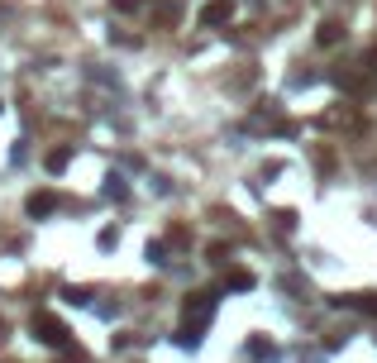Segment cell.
<instances>
[{
	"instance_id": "11",
	"label": "cell",
	"mask_w": 377,
	"mask_h": 363,
	"mask_svg": "<svg viewBox=\"0 0 377 363\" xmlns=\"http://www.w3.org/2000/svg\"><path fill=\"white\" fill-rule=\"evenodd\" d=\"M358 311H368V316H377V292H368V297H358Z\"/></svg>"
},
{
	"instance_id": "2",
	"label": "cell",
	"mask_w": 377,
	"mask_h": 363,
	"mask_svg": "<svg viewBox=\"0 0 377 363\" xmlns=\"http://www.w3.org/2000/svg\"><path fill=\"white\" fill-rule=\"evenodd\" d=\"M182 316H187V330H196V334H201V325H205L210 316H215V297H210V292H196V297H187Z\"/></svg>"
},
{
	"instance_id": "13",
	"label": "cell",
	"mask_w": 377,
	"mask_h": 363,
	"mask_svg": "<svg viewBox=\"0 0 377 363\" xmlns=\"http://www.w3.org/2000/svg\"><path fill=\"white\" fill-rule=\"evenodd\" d=\"M95 244H100V249H115V244H120V235H115V230H100V239H95Z\"/></svg>"
},
{
	"instance_id": "9",
	"label": "cell",
	"mask_w": 377,
	"mask_h": 363,
	"mask_svg": "<svg viewBox=\"0 0 377 363\" xmlns=\"http://www.w3.org/2000/svg\"><path fill=\"white\" fill-rule=\"evenodd\" d=\"M63 301H67V306H86V301H91V292H86V287H67Z\"/></svg>"
},
{
	"instance_id": "12",
	"label": "cell",
	"mask_w": 377,
	"mask_h": 363,
	"mask_svg": "<svg viewBox=\"0 0 377 363\" xmlns=\"http://www.w3.org/2000/svg\"><path fill=\"white\" fill-rule=\"evenodd\" d=\"M110 5H115V10H120V15H134V10H139L143 0H110Z\"/></svg>"
},
{
	"instance_id": "5",
	"label": "cell",
	"mask_w": 377,
	"mask_h": 363,
	"mask_svg": "<svg viewBox=\"0 0 377 363\" xmlns=\"http://www.w3.org/2000/svg\"><path fill=\"white\" fill-rule=\"evenodd\" d=\"M339 39H344V24H334V19H325V24H320V34H315V44H320V48H334Z\"/></svg>"
},
{
	"instance_id": "14",
	"label": "cell",
	"mask_w": 377,
	"mask_h": 363,
	"mask_svg": "<svg viewBox=\"0 0 377 363\" xmlns=\"http://www.w3.org/2000/svg\"><path fill=\"white\" fill-rule=\"evenodd\" d=\"M5 339H10V325H5V320H0V344H5Z\"/></svg>"
},
{
	"instance_id": "7",
	"label": "cell",
	"mask_w": 377,
	"mask_h": 363,
	"mask_svg": "<svg viewBox=\"0 0 377 363\" xmlns=\"http://www.w3.org/2000/svg\"><path fill=\"white\" fill-rule=\"evenodd\" d=\"M67 163H72V148H53V153L43 158V168L58 177V173H67Z\"/></svg>"
},
{
	"instance_id": "10",
	"label": "cell",
	"mask_w": 377,
	"mask_h": 363,
	"mask_svg": "<svg viewBox=\"0 0 377 363\" xmlns=\"http://www.w3.org/2000/svg\"><path fill=\"white\" fill-rule=\"evenodd\" d=\"M229 287H234V292H249V287H253V272L234 268V272H229Z\"/></svg>"
},
{
	"instance_id": "1",
	"label": "cell",
	"mask_w": 377,
	"mask_h": 363,
	"mask_svg": "<svg viewBox=\"0 0 377 363\" xmlns=\"http://www.w3.org/2000/svg\"><path fill=\"white\" fill-rule=\"evenodd\" d=\"M33 339H38V344H48V349H67V325L58 316L38 311V316H33Z\"/></svg>"
},
{
	"instance_id": "8",
	"label": "cell",
	"mask_w": 377,
	"mask_h": 363,
	"mask_svg": "<svg viewBox=\"0 0 377 363\" xmlns=\"http://www.w3.org/2000/svg\"><path fill=\"white\" fill-rule=\"evenodd\" d=\"M105 196H110V201H125V196H129V187L120 182V177H105Z\"/></svg>"
},
{
	"instance_id": "3",
	"label": "cell",
	"mask_w": 377,
	"mask_h": 363,
	"mask_svg": "<svg viewBox=\"0 0 377 363\" xmlns=\"http://www.w3.org/2000/svg\"><path fill=\"white\" fill-rule=\"evenodd\" d=\"M229 15H234L229 0H210V5L201 10V24H205V29H220V24H229Z\"/></svg>"
},
{
	"instance_id": "15",
	"label": "cell",
	"mask_w": 377,
	"mask_h": 363,
	"mask_svg": "<svg viewBox=\"0 0 377 363\" xmlns=\"http://www.w3.org/2000/svg\"><path fill=\"white\" fill-rule=\"evenodd\" d=\"M368 63H373V72H377V48H373V58H368Z\"/></svg>"
},
{
	"instance_id": "4",
	"label": "cell",
	"mask_w": 377,
	"mask_h": 363,
	"mask_svg": "<svg viewBox=\"0 0 377 363\" xmlns=\"http://www.w3.org/2000/svg\"><path fill=\"white\" fill-rule=\"evenodd\" d=\"M24 210H29L33 220H38V215H53V210H58V191H29Z\"/></svg>"
},
{
	"instance_id": "6",
	"label": "cell",
	"mask_w": 377,
	"mask_h": 363,
	"mask_svg": "<svg viewBox=\"0 0 377 363\" xmlns=\"http://www.w3.org/2000/svg\"><path fill=\"white\" fill-rule=\"evenodd\" d=\"M177 19H182V10H177L172 0H167V5H157V10H153V24H157V29H172Z\"/></svg>"
}]
</instances>
